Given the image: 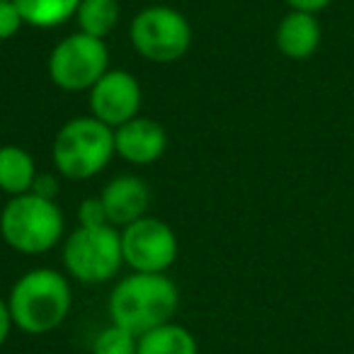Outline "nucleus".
<instances>
[{
	"mask_svg": "<svg viewBox=\"0 0 354 354\" xmlns=\"http://www.w3.org/2000/svg\"><path fill=\"white\" fill-rule=\"evenodd\" d=\"M114 156V129L100 119L75 117L59 129L51 148L56 172L68 180H90L109 165Z\"/></svg>",
	"mask_w": 354,
	"mask_h": 354,
	"instance_id": "20e7f679",
	"label": "nucleus"
},
{
	"mask_svg": "<svg viewBox=\"0 0 354 354\" xmlns=\"http://www.w3.org/2000/svg\"><path fill=\"white\" fill-rule=\"evenodd\" d=\"M100 199L104 204L109 223L122 228L148 216V209H151V189L136 175H119L109 180Z\"/></svg>",
	"mask_w": 354,
	"mask_h": 354,
	"instance_id": "9b49d317",
	"label": "nucleus"
},
{
	"mask_svg": "<svg viewBox=\"0 0 354 354\" xmlns=\"http://www.w3.org/2000/svg\"><path fill=\"white\" fill-rule=\"evenodd\" d=\"M75 22L80 30L97 39H107L119 22V0H80Z\"/></svg>",
	"mask_w": 354,
	"mask_h": 354,
	"instance_id": "dca6fc26",
	"label": "nucleus"
},
{
	"mask_svg": "<svg viewBox=\"0 0 354 354\" xmlns=\"http://www.w3.org/2000/svg\"><path fill=\"white\" fill-rule=\"evenodd\" d=\"M320 37L323 32H320L318 17L313 12L291 10L289 15L281 17L279 27H277V49L286 59L304 61L318 51Z\"/></svg>",
	"mask_w": 354,
	"mask_h": 354,
	"instance_id": "f8f14e48",
	"label": "nucleus"
},
{
	"mask_svg": "<svg viewBox=\"0 0 354 354\" xmlns=\"http://www.w3.org/2000/svg\"><path fill=\"white\" fill-rule=\"evenodd\" d=\"M124 265L133 272L162 274L177 260V236L162 218L143 216L122 231Z\"/></svg>",
	"mask_w": 354,
	"mask_h": 354,
	"instance_id": "6e6552de",
	"label": "nucleus"
},
{
	"mask_svg": "<svg viewBox=\"0 0 354 354\" xmlns=\"http://www.w3.org/2000/svg\"><path fill=\"white\" fill-rule=\"evenodd\" d=\"M46 68L56 88L66 93H83L109 71V49L104 39L73 32L51 49Z\"/></svg>",
	"mask_w": 354,
	"mask_h": 354,
	"instance_id": "0eeeda50",
	"label": "nucleus"
},
{
	"mask_svg": "<svg viewBox=\"0 0 354 354\" xmlns=\"http://www.w3.org/2000/svg\"><path fill=\"white\" fill-rule=\"evenodd\" d=\"M180 306L177 284L162 274L133 272L124 277L109 294V318L114 325L138 335L167 323Z\"/></svg>",
	"mask_w": 354,
	"mask_h": 354,
	"instance_id": "f03ea898",
	"label": "nucleus"
},
{
	"mask_svg": "<svg viewBox=\"0 0 354 354\" xmlns=\"http://www.w3.org/2000/svg\"><path fill=\"white\" fill-rule=\"evenodd\" d=\"M8 306L17 330L27 335H46L68 318L73 291L59 270L37 267L12 284Z\"/></svg>",
	"mask_w": 354,
	"mask_h": 354,
	"instance_id": "f257e3e1",
	"label": "nucleus"
},
{
	"mask_svg": "<svg viewBox=\"0 0 354 354\" xmlns=\"http://www.w3.org/2000/svg\"><path fill=\"white\" fill-rule=\"evenodd\" d=\"M291 10H301V12H320L333 3V0H286Z\"/></svg>",
	"mask_w": 354,
	"mask_h": 354,
	"instance_id": "412c9836",
	"label": "nucleus"
},
{
	"mask_svg": "<svg viewBox=\"0 0 354 354\" xmlns=\"http://www.w3.org/2000/svg\"><path fill=\"white\" fill-rule=\"evenodd\" d=\"M88 93L90 112H93L95 119H100L107 127L117 129L122 124H127L129 119L138 117L143 93L136 75L129 73V71L109 68Z\"/></svg>",
	"mask_w": 354,
	"mask_h": 354,
	"instance_id": "1a4fd4ad",
	"label": "nucleus"
},
{
	"mask_svg": "<svg viewBox=\"0 0 354 354\" xmlns=\"http://www.w3.org/2000/svg\"><path fill=\"white\" fill-rule=\"evenodd\" d=\"M124 265L117 226H78L64 243V267L80 284H104Z\"/></svg>",
	"mask_w": 354,
	"mask_h": 354,
	"instance_id": "39448f33",
	"label": "nucleus"
},
{
	"mask_svg": "<svg viewBox=\"0 0 354 354\" xmlns=\"http://www.w3.org/2000/svg\"><path fill=\"white\" fill-rule=\"evenodd\" d=\"M22 25H25V20H22L15 3L12 0H0V41L12 39L22 30Z\"/></svg>",
	"mask_w": 354,
	"mask_h": 354,
	"instance_id": "a211bd4d",
	"label": "nucleus"
},
{
	"mask_svg": "<svg viewBox=\"0 0 354 354\" xmlns=\"http://www.w3.org/2000/svg\"><path fill=\"white\" fill-rule=\"evenodd\" d=\"M32 192L37 197H44V199H54L56 192H59V183H56V177L49 175V172H39L35 177V185H32Z\"/></svg>",
	"mask_w": 354,
	"mask_h": 354,
	"instance_id": "aec40b11",
	"label": "nucleus"
},
{
	"mask_svg": "<svg viewBox=\"0 0 354 354\" xmlns=\"http://www.w3.org/2000/svg\"><path fill=\"white\" fill-rule=\"evenodd\" d=\"M138 337L119 325L109 323L97 333L93 342V354H136Z\"/></svg>",
	"mask_w": 354,
	"mask_h": 354,
	"instance_id": "f3484780",
	"label": "nucleus"
},
{
	"mask_svg": "<svg viewBox=\"0 0 354 354\" xmlns=\"http://www.w3.org/2000/svg\"><path fill=\"white\" fill-rule=\"evenodd\" d=\"M136 354H199V344L197 337L185 325L167 320V323L138 335Z\"/></svg>",
	"mask_w": 354,
	"mask_h": 354,
	"instance_id": "4468645a",
	"label": "nucleus"
},
{
	"mask_svg": "<svg viewBox=\"0 0 354 354\" xmlns=\"http://www.w3.org/2000/svg\"><path fill=\"white\" fill-rule=\"evenodd\" d=\"M64 212L54 199L35 192L10 197L0 212V236L22 255H41L56 248L64 238Z\"/></svg>",
	"mask_w": 354,
	"mask_h": 354,
	"instance_id": "7ed1b4c3",
	"label": "nucleus"
},
{
	"mask_svg": "<svg viewBox=\"0 0 354 354\" xmlns=\"http://www.w3.org/2000/svg\"><path fill=\"white\" fill-rule=\"evenodd\" d=\"M37 175L39 172L30 151L20 146H0V192L10 197L32 192Z\"/></svg>",
	"mask_w": 354,
	"mask_h": 354,
	"instance_id": "ddd939ff",
	"label": "nucleus"
},
{
	"mask_svg": "<svg viewBox=\"0 0 354 354\" xmlns=\"http://www.w3.org/2000/svg\"><path fill=\"white\" fill-rule=\"evenodd\" d=\"M25 25L37 30H54L78 12L80 0H12Z\"/></svg>",
	"mask_w": 354,
	"mask_h": 354,
	"instance_id": "2eb2a0df",
	"label": "nucleus"
},
{
	"mask_svg": "<svg viewBox=\"0 0 354 354\" xmlns=\"http://www.w3.org/2000/svg\"><path fill=\"white\" fill-rule=\"evenodd\" d=\"M78 221H80V226H107L109 218H107V212H104L102 199L90 197V199H85V202H80ZM109 226H112V223H109Z\"/></svg>",
	"mask_w": 354,
	"mask_h": 354,
	"instance_id": "6ab92c4d",
	"label": "nucleus"
},
{
	"mask_svg": "<svg viewBox=\"0 0 354 354\" xmlns=\"http://www.w3.org/2000/svg\"><path fill=\"white\" fill-rule=\"evenodd\" d=\"M167 133L156 119L133 117L114 129V153L131 165H151L165 153Z\"/></svg>",
	"mask_w": 354,
	"mask_h": 354,
	"instance_id": "9d476101",
	"label": "nucleus"
},
{
	"mask_svg": "<svg viewBox=\"0 0 354 354\" xmlns=\"http://www.w3.org/2000/svg\"><path fill=\"white\" fill-rule=\"evenodd\" d=\"M129 37L133 49L153 64H175L192 46V27L187 17L167 6L143 8L133 17Z\"/></svg>",
	"mask_w": 354,
	"mask_h": 354,
	"instance_id": "423d86ee",
	"label": "nucleus"
},
{
	"mask_svg": "<svg viewBox=\"0 0 354 354\" xmlns=\"http://www.w3.org/2000/svg\"><path fill=\"white\" fill-rule=\"evenodd\" d=\"M12 315H10V306H8L6 299H0V347L6 344L8 335H10L12 330Z\"/></svg>",
	"mask_w": 354,
	"mask_h": 354,
	"instance_id": "4be33fe9",
	"label": "nucleus"
}]
</instances>
